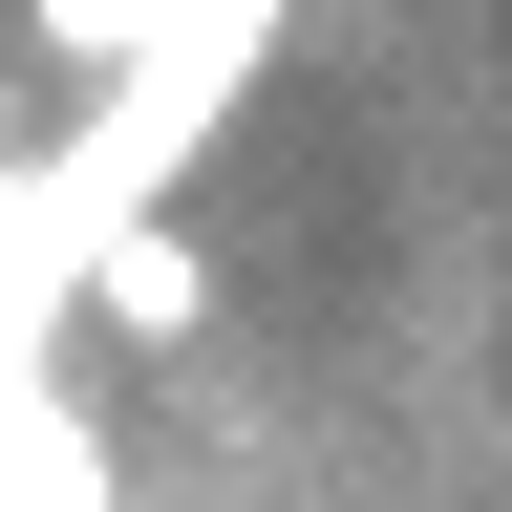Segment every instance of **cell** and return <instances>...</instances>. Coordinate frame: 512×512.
Masks as SVG:
<instances>
[{
    "label": "cell",
    "instance_id": "cell-1",
    "mask_svg": "<svg viewBox=\"0 0 512 512\" xmlns=\"http://www.w3.org/2000/svg\"><path fill=\"white\" fill-rule=\"evenodd\" d=\"M86 299H107V342H192V320H214V256L150 214V235H107V256H86Z\"/></svg>",
    "mask_w": 512,
    "mask_h": 512
}]
</instances>
